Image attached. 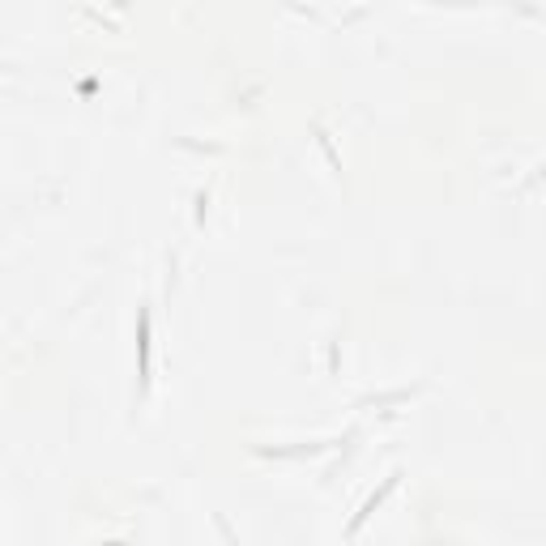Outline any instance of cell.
Instances as JSON below:
<instances>
[{"instance_id":"obj_1","label":"cell","mask_w":546,"mask_h":546,"mask_svg":"<svg viewBox=\"0 0 546 546\" xmlns=\"http://www.w3.org/2000/svg\"><path fill=\"white\" fill-rule=\"evenodd\" d=\"M137 376H141V393L149 389V312H137Z\"/></svg>"}]
</instances>
